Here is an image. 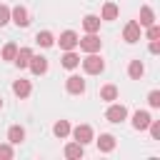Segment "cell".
Returning a JSON list of instances; mask_svg holds the SVG:
<instances>
[{"mask_svg": "<svg viewBox=\"0 0 160 160\" xmlns=\"http://www.w3.org/2000/svg\"><path fill=\"white\" fill-rule=\"evenodd\" d=\"M82 68H85V72H88V75H98V72H102V70H105V62H102V58H100V55L88 52V58L82 60Z\"/></svg>", "mask_w": 160, "mask_h": 160, "instance_id": "cell-1", "label": "cell"}, {"mask_svg": "<svg viewBox=\"0 0 160 160\" xmlns=\"http://www.w3.org/2000/svg\"><path fill=\"white\" fill-rule=\"evenodd\" d=\"M78 45H80L85 52H98V50H100V38H98L95 32H88L85 38L78 40Z\"/></svg>", "mask_w": 160, "mask_h": 160, "instance_id": "cell-2", "label": "cell"}, {"mask_svg": "<svg viewBox=\"0 0 160 160\" xmlns=\"http://www.w3.org/2000/svg\"><path fill=\"white\" fill-rule=\"evenodd\" d=\"M70 132H72L75 142H80V145H88V142L92 140V128H90V125H78V128H72Z\"/></svg>", "mask_w": 160, "mask_h": 160, "instance_id": "cell-3", "label": "cell"}, {"mask_svg": "<svg viewBox=\"0 0 160 160\" xmlns=\"http://www.w3.org/2000/svg\"><path fill=\"white\" fill-rule=\"evenodd\" d=\"M10 20H12L15 25H20V28H28V25H30V15H28V10H25L22 5H18V8L10 10Z\"/></svg>", "mask_w": 160, "mask_h": 160, "instance_id": "cell-4", "label": "cell"}, {"mask_svg": "<svg viewBox=\"0 0 160 160\" xmlns=\"http://www.w3.org/2000/svg\"><path fill=\"white\" fill-rule=\"evenodd\" d=\"M122 38H125V42H138V40H140V25H138V20H130V22L125 25Z\"/></svg>", "mask_w": 160, "mask_h": 160, "instance_id": "cell-5", "label": "cell"}, {"mask_svg": "<svg viewBox=\"0 0 160 160\" xmlns=\"http://www.w3.org/2000/svg\"><path fill=\"white\" fill-rule=\"evenodd\" d=\"M65 88H68V92H72V95H82V92H85V80H82L80 75H70L68 82H65Z\"/></svg>", "mask_w": 160, "mask_h": 160, "instance_id": "cell-6", "label": "cell"}, {"mask_svg": "<svg viewBox=\"0 0 160 160\" xmlns=\"http://www.w3.org/2000/svg\"><path fill=\"white\" fill-rule=\"evenodd\" d=\"M105 118H108L110 122H122V120L128 118V110H125V105H110L108 112H105Z\"/></svg>", "mask_w": 160, "mask_h": 160, "instance_id": "cell-7", "label": "cell"}, {"mask_svg": "<svg viewBox=\"0 0 160 160\" xmlns=\"http://www.w3.org/2000/svg\"><path fill=\"white\" fill-rule=\"evenodd\" d=\"M78 35L72 32V30H65V32H60V48L62 50H75L78 48Z\"/></svg>", "mask_w": 160, "mask_h": 160, "instance_id": "cell-8", "label": "cell"}, {"mask_svg": "<svg viewBox=\"0 0 160 160\" xmlns=\"http://www.w3.org/2000/svg\"><path fill=\"white\" fill-rule=\"evenodd\" d=\"M28 68H30V70H32L35 75H45V72H48V60H45L42 55H32V58H30V65H28Z\"/></svg>", "mask_w": 160, "mask_h": 160, "instance_id": "cell-9", "label": "cell"}, {"mask_svg": "<svg viewBox=\"0 0 160 160\" xmlns=\"http://www.w3.org/2000/svg\"><path fill=\"white\" fill-rule=\"evenodd\" d=\"M150 120H152V118H150L148 110H138V112L132 115V128H135V130H145V128L150 125Z\"/></svg>", "mask_w": 160, "mask_h": 160, "instance_id": "cell-10", "label": "cell"}, {"mask_svg": "<svg viewBox=\"0 0 160 160\" xmlns=\"http://www.w3.org/2000/svg\"><path fill=\"white\" fill-rule=\"evenodd\" d=\"M30 58H32V50H30V48H20L12 62H15L18 68H28V65H30Z\"/></svg>", "mask_w": 160, "mask_h": 160, "instance_id": "cell-11", "label": "cell"}, {"mask_svg": "<svg viewBox=\"0 0 160 160\" xmlns=\"http://www.w3.org/2000/svg\"><path fill=\"white\" fill-rule=\"evenodd\" d=\"M30 90H32V88H30V82H28V80H22V78L12 82V92H15L18 98H28V95H30Z\"/></svg>", "mask_w": 160, "mask_h": 160, "instance_id": "cell-12", "label": "cell"}, {"mask_svg": "<svg viewBox=\"0 0 160 160\" xmlns=\"http://www.w3.org/2000/svg\"><path fill=\"white\" fill-rule=\"evenodd\" d=\"M8 140H10V145H20V142L25 140V130H22L20 125H12V128L8 130Z\"/></svg>", "mask_w": 160, "mask_h": 160, "instance_id": "cell-13", "label": "cell"}, {"mask_svg": "<svg viewBox=\"0 0 160 160\" xmlns=\"http://www.w3.org/2000/svg\"><path fill=\"white\" fill-rule=\"evenodd\" d=\"M95 142H98V148H100L102 152H110V150H115V138H112V135H108V132H102V135H100Z\"/></svg>", "mask_w": 160, "mask_h": 160, "instance_id": "cell-14", "label": "cell"}, {"mask_svg": "<svg viewBox=\"0 0 160 160\" xmlns=\"http://www.w3.org/2000/svg\"><path fill=\"white\" fill-rule=\"evenodd\" d=\"M155 22V12L145 5V8H140V20H138V25L140 28H148V25H152Z\"/></svg>", "mask_w": 160, "mask_h": 160, "instance_id": "cell-15", "label": "cell"}, {"mask_svg": "<svg viewBox=\"0 0 160 160\" xmlns=\"http://www.w3.org/2000/svg\"><path fill=\"white\" fill-rule=\"evenodd\" d=\"M82 28H85L88 32H98V30H100V18H98V15H85V18H82Z\"/></svg>", "mask_w": 160, "mask_h": 160, "instance_id": "cell-16", "label": "cell"}, {"mask_svg": "<svg viewBox=\"0 0 160 160\" xmlns=\"http://www.w3.org/2000/svg\"><path fill=\"white\" fill-rule=\"evenodd\" d=\"M118 12H120V10H118L115 2H105V5H102V15H100V20H115Z\"/></svg>", "mask_w": 160, "mask_h": 160, "instance_id": "cell-17", "label": "cell"}, {"mask_svg": "<svg viewBox=\"0 0 160 160\" xmlns=\"http://www.w3.org/2000/svg\"><path fill=\"white\" fill-rule=\"evenodd\" d=\"M78 65H80V58H78L72 50H65V55H62V68L72 70V68H78Z\"/></svg>", "mask_w": 160, "mask_h": 160, "instance_id": "cell-18", "label": "cell"}, {"mask_svg": "<svg viewBox=\"0 0 160 160\" xmlns=\"http://www.w3.org/2000/svg\"><path fill=\"white\" fill-rule=\"evenodd\" d=\"M142 72H145V65H142L140 60H132V62H130V68H128V75H130L132 80H140V78H142Z\"/></svg>", "mask_w": 160, "mask_h": 160, "instance_id": "cell-19", "label": "cell"}, {"mask_svg": "<svg viewBox=\"0 0 160 160\" xmlns=\"http://www.w3.org/2000/svg\"><path fill=\"white\" fill-rule=\"evenodd\" d=\"M35 42H38L40 48H50V45L55 42V38H52V32H50V30H42V32H38Z\"/></svg>", "mask_w": 160, "mask_h": 160, "instance_id": "cell-20", "label": "cell"}, {"mask_svg": "<svg viewBox=\"0 0 160 160\" xmlns=\"http://www.w3.org/2000/svg\"><path fill=\"white\" fill-rule=\"evenodd\" d=\"M52 132H55L58 138H68V135H70V122H68V120H58V122L52 125Z\"/></svg>", "mask_w": 160, "mask_h": 160, "instance_id": "cell-21", "label": "cell"}, {"mask_svg": "<svg viewBox=\"0 0 160 160\" xmlns=\"http://www.w3.org/2000/svg\"><path fill=\"white\" fill-rule=\"evenodd\" d=\"M65 158H70V160L82 158V145H80V142H70V145H65Z\"/></svg>", "mask_w": 160, "mask_h": 160, "instance_id": "cell-22", "label": "cell"}, {"mask_svg": "<svg viewBox=\"0 0 160 160\" xmlns=\"http://www.w3.org/2000/svg\"><path fill=\"white\" fill-rule=\"evenodd\" d=\"M100 98H102L105 102H112V100H118V88H115V85H105V88L100 90Z\"/></svg>", "mask_w": 160, "mask_h": 160, "instance_id": "cell-23", "label": "cell"}, {"mask_svg": "<svg viewBox=\"0 0 160 160\" xmlns=\"http://www.w3.org/2000/svg\"><path fill=\"white\" fill-rule=\"evenodd\" d=\"M15 55H18V45L15 42H8L2 48V60H15Z\"/></svg>", "mask_w": 160, "mask_h": 160, "instance_id": "cell-24", "label": "cell"}, {"mask_svg": "<svg viewBox=\"0 0 160 160\" xmlns=\"http://www.w3.org/2000/svg\"><path fill=\"white\" fill-rule=\"evenodd\" d=\"M160 38V28L152 22V25H148V40H158Z\"/></svg>", "mask_w": 160, "mask_h": 160, "instance_id": "cell-25", "label": "cell"}, {"mask_svg": "<svg viewBox=\"0 0 160 160\" xmlns=\"http://www.w3.org/2000/svg\"><path fill=\"white\" fill-rule=\"evenodd\" d=\"M148 102H150V108H160V92L152 90V92L148 95Z\"/></svg>", "mask_w": 160, "mask_h": 160, "instance_id": "cell-26", "label": "cell"}, {"mask_svg": "<svg viewBox=\"0 0 160 160\" xmlns=\"http://www.w3.org/2000/svg\"><path fill=\"white\" fill-rule=\"evenodd\" d=\"M148 128H150V135H152L155 140H160V122H158V120H150Z\"/></svg>", "mask_w": 160, "mask_h": 160, "instance_id": "cell-27", "label": "cell"}, {"mask_svg": "<svg viewBox=\"0 0 160 160\" xmlns=\"http://www.w3.org/2000/svg\"><path fill=\"white\" fill-rule=\"evenodd\" d=\"M8 20H10V8H8V5H0V28H2Z\"/></svg>", "mask_w": 160, "mask_h": 160, "instance_id": "cell-28", "label": "cell"}, {"mask_svg": "<svg viewBox=\"0 0 160 160\" xmlns=\"http://www.w3.org/2000/svg\"><path fill=\"white\" fill-rule=\"evenodd\" d=\"M12 158V148L10 145H0V160H10Z\"/></svg>", "mask_w": 160, "mask_h": 160, "instance_id": "cell-29", "label": "cell"}, {"mask_svg": "<svg viewBox=\"0 0 160 160\" xmlns=\"http://www.w3.org/2000/svg\"><path fill=\"white\" fill-rule=\"evenodd\" d=\"M150 52H160V42L158 40H150Z\"/></svg>", "mask_w": 160, "mask_h": 160, "instance_id": "cell-30", "label": "cell"}, {"mask_svg": "<svg viewBox=\"0 0 160 160\" xmlns=\"http://www.w3.org/2000/svg\"><path fill=\"white\" fill-rule=\"evenodd\" d=\"M0 108H2V100H0Z\"/></svg>", "mask_w": 160, "mask_h": 160, "instance_id": "cell-31", "label": "cell"}]
</instances>
